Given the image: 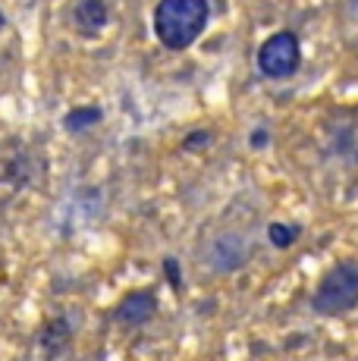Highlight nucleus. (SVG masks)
Listing matches in <instances>:
<instances>
[{
    "mask_svg": "<svg viewBox=\"0 0 358 361\" xmlns=\"http://www.w3.org/2000/svg\"><path fill=\"white\" fill-rule=\"evenodd\" d=\"M98 120H101V110L98 107H82V110H73V114L66 116V129L79 132V129H85V126H94Z\"/></svg>",
    "mask_w": 358,
    "mask_h": 361,
    "instance_id": "obj_6",
    "label": "nucleus"
},
{
    "mask_svg": "<svg viewBox=\"0 0 358 361\" xmlns=\"http://www.w3.org/2000/svg\"><path fill=\"white\" fill-rule=\"evenodd\" d=\"M267 235H271V242L277 248H289L295 242V235H299V230H295V226H286V224H271L267 226Z\"/></svg>",
    "mask_w": 358,
    "mask_h": 361,
    "instance_id": "obj_7",
    "label": "nucleus"
},
{
    "mask_svg": "<svg viewBox=\"0 0 358 361\" xmlns=\"http://www.w3.org/2000/svg\"><path fill=\"white\" fill-rule=\"evenodd\" d=\"M0 29H4V16H0Z\"/></svg>",
    "mask_w": 358,
    "mask_h": 361,
    "instance_id": "obj_11",
    "label": "nucleus"
},
{
    "mask_svg": "<svg viewBox=\"0 0 358 361\" xmlns=\"http://www.w3.org/2000/svg\"><path fill=\"white\" fill-rule=\"evenodd\" d=\"M75 25L82 32H98L107 25V6L104 0H82L75 6Z\"/></svg>",
    "mask_w": 358,
    "mask_h": 361,
    "instance_id": "obj_5",
    "label": "nucleus"
},
{
    "mask_svg": "<svg viewBox=\"0 0 358 361\" xmlns=\"http://www.w3.org/2000/svg\"><path fill=\"white\" fill-rule=\"evenodd\" d=\"M302 47L292 32H277L261 44L258 51V69L267 79H289L299 69Z\"/></svg>",
    "mask_w": 358,
    "mask_h": 361,
    "instance_id": "obj_3",
    "label": "nucleus"
},
{
    "mask_svg": "<svg viewBox=\"0 0 358 361\" xmlns=\"http://www.w3.org/2000/svg\"><path fill=\"white\" fill-rule=\"evenodd\" d=\"M211 16L208 0H161L154 10V35L163 47L183 51L204 32Z\"/></svg>",
    "mask_w": 358,
    "mask_h": 361,
    "instance_id": "obj_1",
    "label": "nucleus"
},
{
    "mask_svg": "<svg viewBox=\"0 0 358 361\" xmlns=\"http://www.w3.org/2000/svg\"><path fill=\"white\" fill-rule=\"evenodd\" d=\"M202 145H208V132H192L185 148H202Z\"/></svg>",
    "mask_w": 358,
    "mask_h": 361,
    "instance_id": "obj_8",
    "label": "nucleus"
},
{
    "mask_svg": "<svg viewBox=\"0 0 358 361\" xmlns=\"http://www.w3.org/2000/svg\"><path fill=\"white\" fill-rule=\"evenodd\" d=\"M154 311H157V298L151 293H132L116 305V317H120L123 324H132V327L148 324L151 317H154Z\"/></svg>",
    "mask_w": 358,
    "mask_h": 361,
    "instance_id": "obj_4",
    "label": "nucleus"
},
{
    "mask_svg": "<svg viewBox=\"0 0 358 361\" xmlns=\"http://www.w3.org/2000/svg\"><path fill=\"white\" fill-rule=\"evenodd\" d=\"M314 311L323 317H340L358 305V264H336L314 289Z\"/></svg>",
    "mask_w": 358,
    "mask_h": 361,
    "instance_id": "obj_2",
    "label": "nucleus"
},
{
    "mask_svg": "<svg viewBox=\"0 0 358 361\" xmlns=\"http://www.w3.org/2000/svg\"><path fill=\"white\" fill-rule=\"evenodd\" d=\"M167 276H170V283H173V286H179V274H176V261H170V258H167Z\"/></svg>",
    "mask_w": 358,
    "mask_h": 361,
    "instance_id": "obj_9",
    "label": "nucleus"
},
{
    "mask_svg": "<svg viewBox=\"0 0 358 361\" xmlns=\"http://www.w3.org/2000/svg\"><path fill=\"white\" fill-rule=\"evenodd\" d=\"M264 145H267V132H258V135L252 132V148H264Z\"/></svg>",
    "mask_w": 358,
    "mask_h": 361,
    "instance_id": "obj_10",
    "label": "nucleus"
},
{
    "mask_svg": "<svg viewBox=\"0 0 358 361\" xmlns=\"http://www.w3.org/2000/svg\"><path fill=\"white\" fill-rule=\"evenodd\" d=\"M352 4H355V6H358V0H352Z\"/></svg>",
    "mask_w": 358,
    "mask_h": 361,
    "instance_id": "obj_12",
    "label": "nucleus"
}]
</instances>
